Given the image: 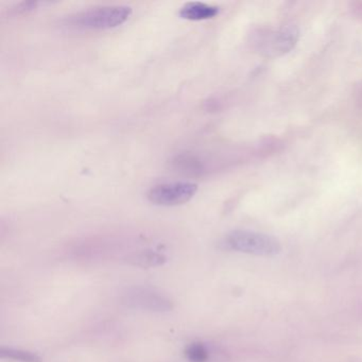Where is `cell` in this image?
Segmentation results:
<instances>
[{"label":"cell","instance_id":"1","mask_svg":"<svg viewBox=\"0 0 362 362\" xmlns=\"http://www.w3.org/2000/svg\"><path fill=\"white\" fill-rule=\"evenodd\" d=\"M132 16V9L127 6H110L88 10L71 18V24L77 28L88 30H107L122 26Z\"/></svg>","mask_w":362,"mask_h":362},{"label":"cell","instance_id":"2","mask_svg":"<svg viewBox=\"0 0 362 362\" xmlns=\"http://www.w3.org/2000/svg\"><path fill=\"white\" fill-rule=\"evenodd\" d=\"M230 250L256 256H275L281 251L279 241L274 237L251 230H234L226 238Z\"/></svg>","mask_w":362,"mask_h":362},{"label":"cell","instance_id":"3","mask_svg":"<svg viewBox=\"0 0 362 362\" xmlns=\"http://www.w3.org/2000/svg\"><path fill=\"white\" fill-rule=\"evenodd\" d=\"M198 189V185L190 182H167L153 186L147 197L153 204L177 206L189 202Z\"/></svg>","mask_w":362,"mask_h":362},{"label":"cell","instance_id":"4","mask_svg":"<svg viewBox=\"0 0 362 362\" xmlns=\"http://www.w3.org/2000/svg\"><path fill=\"white\" fill-rule=\"evenodd\" d=\"M124 304L134 308H141L144 310L169 311L173 308V302L166 296L153 290L135 288L124 294Z\"/></svg>","mask_w":362,"mask_h":362},{"label":"cell","instance_id":"5","mask_svg":"<svg viewBox=\"0 0 362 362\" xmlns=\"http://www.w3.org/2000/svg\"><path fill=\"white\" fill-rule=\"evenodd\" d=\"M298 33L296 27H285L268 37L264 43V52L267 54L279 56L290 52L298 41Z\"/></svg>","mask_w":362,"mask_h":362},{"label":"cell","instance_id":"6","mask_svg":"<svg viewBox=\"0 0 362 362\" xmlns=\"http://www.w3.org/2000/svg\"><path fill=\"white\" fill-rule=\"evenodd\" d=\"M218 13H219V8L216 6L196 1V3L185 4L180 11V16L184 20L199 22V21L211 20L216 18Z\"/></svg>","mask_w":362,"mask_h":362},{"label":"cell","instance_id":"7","mask_svg":"<svg viewBox=\"0 0 362 362\" xmlns=\"http://www.w3.org/2000/svg\"><path fill=\"white\" fill-rule=\"evenodd\" d=\"M166 262V257L162 254L156 252H141L135 254L130 258V264L133 266L141 267V268H153V267L162 266Z\"/></svg>","mask_w":362,"mask_h":362},{"label":"cell","instance_id":"8","mask_svg":"<svg viewBox=\"0 0 362 362\" xmlns=\"http://www.w3.org/2000/svg\"><path fill=\"white\" fill-rule=\"evenodd\" d=\"M0 357L18 360L21 362H41V358L37 354L22 351V349H10V347L9 349L1 347L0 349Z\"/></svg>","mask_w":362,"mask_h":362},{"label":"cell","instance_id":"9","mask_svg":"<svg viewBox=\"0 0 362 362\" xmlns=\"http://www.w3.org/2000/svg\"><path fill=\"white\" fill-rule=\"evenodd\" d=\"M186 357L192 362H205L209 359V351L202 343H192L185 351Z\"/></svg>","mask_w":362,"mask_h":362}]
</instances>
